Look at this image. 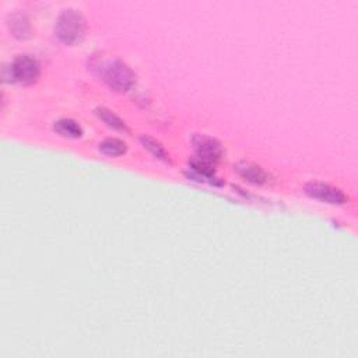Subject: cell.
Returning a JSON list of instances; mask_svg holds the SVG:
<instances>
[{
	"mask_svg": "<svg viewBox=\"0 0 358 358\" xmlns=\"http://www.w3.org/2000/svg\"><path fill=\"white\" fill-rule=\"evenodd\" d=\"M87 24L83 15L75 9H68L61 13L55 24V35L66 45H75L86 37Z\"/></svg>",
	"mask_w": 358,
	"mask_h": 358,
	"instance_id": "obj_1",
	"label": "cell"
},
{
	"mask_svg": "<svg viewBox=\"0 0 358 358\" xmlns=\"http://www.w3.org/2000/svg\"><path fill=\"white\" fill-rule=\"evenodd\" d=\"M102 76L106 84L117 93H128L136 83L135 73L128 65L121 61H113L108 64L104 69Z\"/></svg>",
	"mask_w": 358,
	"mask_h": 358,
	"instance_id": "obj_2",
	"label": "cell"
},
{
	"mask_svg": "<svg viewBox=\"0 0 358 358\" xmlns=\"http://www.w3.org/2000/svg\"><path fill=\"white\" fill-rule=\"evenodd\" d=\"M41 75V66L35 57L30 55H21L10 66V79L13 83L30 86L38 80Z\"/></svg>",
	"mask_w": 358,
	"mask_h": 358,
	"instance_id": "obj_3",
	"label": "cell"
},
{
	"mask_svg": "<svg viewBox=\"0 0 358 358\" xmlns=\"http://www.w3.org/2000/svg\"><path fill=\"white\" fill-rule=\"evenodd\" d=\"M192 143L199 160L213 165L221 160L224 151L221 144L216 139L206 135H195L192 138Z\"/></svg>",
	"mask_w": 358,
	"mask_h": 358,
	"instance_id": "obj_4",
	"label": "cell"
},
{
	"mask_svg": "<svg viewBox=\"0 0 358 358\" xmlns=\"http://www.w3.org/2000/svg\"><path fill=\"white\" fill-rule=\"evenodd\" d=\"M305 194L317 200L329 205H344L348 198L339 188L322 182H310L305 185Z\"/></svg>",
	"mask_w": 358,
	"mask_h": 358,
	"instance_id": "obj_5",
	"label": "cell"
},
{
	"mask_svg": "<svg viewBox=\"0 0 358 358\" xmlns=\"http://www.w3.org/2000/svg\"><path fill=\"white\" fill-rule=\"evenodd\" d=\"M234 168L245 179V181H248L251 184L262 185V184L267 182V179H269L267 172L262 167H259L254 162H249V161L236 162V165Z\"/></svg>",
	"mask_w": 358,
	"mask_h": 358,
	"instance_id": "obj_6",
	"label": "cell"
},
{
	"mask_svg": "<svg viewBox=\"0 0 358 358\" xmlns=\"http://www.w3.org/2000/svg\"><path fill=\"white\" fill-rule=\"evenodd\" d=\"M53 129L56 131V133L69 139H77L83 135L82 126L76 121H73V119H66V117L59 119L57 122H55Z\"/></svg>",
	"mask_w": 358,
	"mask_h": 358,
	"instance_id": "obj_7",
	"label": "cell"
},
{
	"mask_svg": "<svg viewBox=\"0 0 358 358\" xmlns=\"http://www.w3.org/2000/svg\"><path fill=\"white\" fill-rule=\"evenodd\" d=\"M95 113L101 119V121L105 122L109 128L116 129V131H121V132H126L128 131V126L125 125V122L122 121L121 117L116 116L112 111H109V109H106L104 106H100V108L95 109Z\"/></svg>",
	"mask_w": 358,
	"mask_h": 358,
	"instance_id": "obj_8",
	"label": "cell"
},
{
	"mask_svg": "<svg viewBox=\"0 0 358 358\" xmlns=\"http://www.w3.org/2000/svg\"><path fill=\"white\" fill-rule=\"evenodd\" d=\"M126 150H128L126 143L119 139L109 138V139H105L102 143H100V151L109 157L122 156L126 153Z\"/></svg>",
	"mask_w": 358,
	"mask_h": 358,
	"instance_id": "obj_9",
	"label": "cell"
},
{
	"mask_svg": "<svg viewBox=\"0 0 358 358\" xmlns=\"http://www.w3.org/2000/svg\"><path fill=\"white\" fill-rule=\"evenodd\" d=\"M142 143H143L144 149H147L154 157H157V158H160V160H162L165 162L169 161L168 153L164 150V147L157 140H154L151 138H147V136H143L142 138Z\"/></svg>",
	"mask_w": 358,
	"mask_h": 358,
	"instance_id": "obj_10",
	"label": "cell"
}]
</instances>
